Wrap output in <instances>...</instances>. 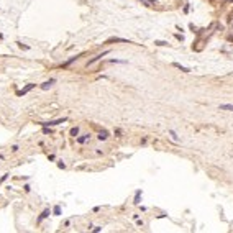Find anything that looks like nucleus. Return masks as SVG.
<instances>
[{"instance_id": "7", "label": "nucleus", "mask_w": 233, "mask_h": 233, "mask_svg": "<svg viewBox=\"0 0 233 233\" xmlns=\"http://www.w3.org/2000/svg\"><path fill=\"white\" fill-rule=\"evenodd\" d=\"M48 215H49V210H48V208H46V210H45V212H43V213H41V215H40V218H38V222H41V220H43V218H46V217H48Z\"/></svg>"}, {"instance_id": "4", "label": "nucleus", "mask_w": 233, "mask_h": 233, "mask_svg": "<svg viewBox=\"0 0 233 233\" xmlns=\"http://www.w3.org/2000/svg\"><path fill=\"white\" fill-rule=\"evenodd\" d=\"M107 53H108V51H103V53H102V54H99V56H97V58H94L92 61H89V66H92L94 63H97V61H99V59H102V58H103V56H105Z\"/></svg>"}, {"instance_id": "8", "label": "nucleus", "mask_w": 233, "mask_h": 233, "mask_svg": "<svg viewBox=\"0 0 233 233\" xmlns=\"http://www.w3.org/2000/svg\"><path fill=\"white\" fill-rule=\"evenodd\" d=\"M71 135H72V136H77V135H79V128H77V126L72 128V130H71Z\"/></svg>"}, {"instance_id": "6", "label": "nucleus", "mask_w": 233, "mask_h": 233, "mask_svg": "<svg viewBox=\"0 0 233 233\" xmlns=\"http://www.w3.org/2000/svg\"><path fill=\"white\" fill-rule=\"evenodd\" d=\"M99 140H107V138H108V131H105V130H103V131H100V133H99Z\"/></svg>"}, {"instance_id": "12", "label": "nucleus", "mask_w": 233, "mask_h": 233, "mask_svg": "<svg viewBox=\"0 0 233 233\" xmlns=\"http://www.w3.org/2000/svg\"><path fill=\"white\" fill-rule=\"evenodd\" d=\"M54 213H56V215H59V213H61V207H59V205L54 207Z\"/></svg>"}, {"instance_id": "9", "label": "nucleus", "mask_w": 233, "mask_h": 233, "mask_svg": "<svg viewBox=\"0 0 233 233\" xmlns=\"http://www.w3.org/2000/svg\"><path fill=\"white\" fill-rule=\"evenodd\" d=\"M174 66H176V68H179L181 71H184V72H189V69H187V68H182V66H181V64H177V63H176Z\"/></svg>"}, {"instance_id": "10", "label": "nucleus", "mask_w": 233, "mask_h": 233, "mask_svg": "<svg viewBox=\"0 0 233 233\" xmlns=\"http://www.w3.org/2000/svg\"><path fill=\"white\" fill-rule=\"evenodd\" d=\"M140 196H141V192L138 191V192H136V196H135V204H140Z\"/></svg>"}, {"instance_id": "3", "label": "nucleus", "mask_w": 233, "mask_h": 233, "mask_svg": "<svg viewBox=\"0 0 233 233\" xmlns=\"http://www.w3.org/2000/svg\"><path fill=\"white\" fill-rule=\"evenodd\" d=\"M53 84H54V79H49V80H46V82L41 85V89H43V90H48V89H49Z\"/></svg>"}, {"instance_id": "5", "label": "nucleus", "mask_w": 233, "mask_h": 233, "mask_svg": "<svg viewBox=\"0 0 233 233\" xmlns=\"http://www.w3.org/2000/svg\"><path fill=\"white\" fill-rule=\"evenodd\" d=\"M220 110H228V112H233V103H223V105H220Z\"/></svg>"}, {"instance_id": "11", "label": "nucleus", "mask_w": 233, "mask_h": 233, "mask_svg": "<svg viewBox=\"0 0 233 233\" xmlns=\"http://www.w3.org/2000/svg\"><path fill=\"white\" fill-rule=\"evenodd\" d=\"M143 2L146 3V5H150V7H153V5H154V2H153V0H143Z\"/></svg>"}, {"instance_id": "1", "label": "nucleus", "mask_w": 233, "mask_h": 233, "mask_svg": "<svg viewBox=\"0 0 233 233\" xmlns=\"http://www.w3.org/2000/svg\"><path fill=\"white\" fill-rule=\"evenodd\" d=\"M68 118H59V120H53V122H45V123H41L43 126H54V125H59V123H64Z\"/></svg>"}, {"instance_id": "2", "label": "nucleus", "mask_w": 233, "mask_h": 233, "mask_svg": "<svg viewBox=\"0 0 233 233\" xmlns=\"http://www.w3.org/2000/svg\"><path fill=\"white\" fill-rule=\"evenodd\" d=\"M35 85H36V84H28L26 87H23L21 90H18V92H17V95H20V97H21V95H25V94H28V92H30V90H31L33 87H35Z\"/></svg>"}, {"instance_id": "13", "label": "nucleus", "mask_w": 233, "mask_h": 233, "mask_svg": "<svg viewBox=\"0 0 233 233\" xmlns=\"http://www.w3.org/2000/svg\"><path fill=\"white\" fill-rule=\"evenodd\" d=\"M87 136H89V135H85V136H80V138H79V143H84V141L87 140Z\"/></svg>"}]
</instances>
